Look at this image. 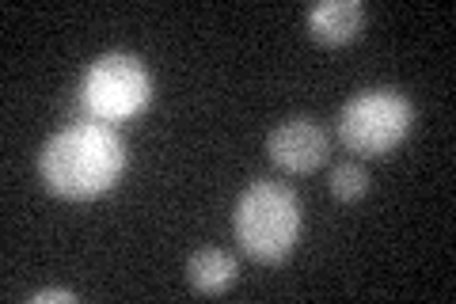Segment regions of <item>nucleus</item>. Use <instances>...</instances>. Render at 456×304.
I'll return each instance as SVG.
<instances>
[{"label": "nucleus", "mask_w": 456, "mask_h": 304, "mask_svg": "<svg viewBox=\"0 0 456 304\" xmlns=\"http://www.w3.org/2000/svg\"><path fill=\"white\" fill-rule=\"evenodd\" d=\"M187 282H191V289H198V293L217 297L236 282V259L228 251H217V248L194 251L191 263H187Z\"/></svg>", "instance_id": "0eeeda50"}, {"label": "nucleus", "mask_w": 456, "mask_h": 304, "mask_svg": "<svg viewBox=\"0 0 456 304\" xmlns=\"http://www.w3.org/2000/svg\"><path fill=\"white\" fill-rule=\"evenodd\" d=\"M327 183H331V194H335L338 201H358V198L369 191V171H365L358 160H342V164L331 168Z\"/></svg>", "instance_id": "6e6552de"}, {"label": "nucleus", "mask_w": 456, "mask_h": 304, "mask_svg": "<svg viewBox=\"0 0 456 304\" xmlns=\"http://www.w3.org/2000/svg\"><path fill=\"white\" fill-rule=\"evenodd\" d=\"M152 80L134 53H103L80 80V107L99 122H122L149 103Z\"/></svg>", "instance_id": "7ed1b4c3"}, {"label": "nucleus", "mask_w": 456, "mask_h": 304, "mask_svg": "<svg viewBox=\"0 0 456 304\" xmlns=\"http://www.w3.org/2000/svg\"><path fill=\"white\" fill-rule=\"evenodd\" d=\"M365 27V8L358 0H320L308 12V31L320 42H331V46H342V42H354Z\"/></svg>", "instance_id": "423d86ee"}, {"label": "nucleus", "mask_w": 456, "mask_h": 304, "mask_svg": "<svg viewBox=\"0 0 456 304\" xmlns=\"http://www.w3.org/2000/svg\"><path fill=\"white\" fill-rule=\"evenodd\" d=\"M236 243L259 263H278L293 251L301 233V201L285 183L255 179L232 210Z\"/></svg>", "instance_id": "f03ea898"}, {"label": "nucleus", "mask_w": 456, "mask_h": 304, "mask_svg": "<svg viewBox=\"0 0 456 304\" xmlns=\"http://www.w3.org/2000/svg\"><path fill=\"white\" fill-rule=\"evenodd\" d=\"M35 304H46V300H77V293H69V289H42V293L31 297Z\"/></svg>", "instance_id": "1a4fd4ad"}, {"label": "nucleus", "mask_w": 456, "mask_h": 304, "mask_svg": "<svg viewBox=\"0 0 456 304\" xmlns=\"http://www.w3.org/2000/svg\"><path fill=\"white\" fill-rule=\"evenodd\" d=\"M266 152L278 168L305 176V171H316L327 160V134L320 129V122H312V119L278 122L266 137Z\"/></svg>", "instance_id": "39448f33"}, {"label": "nucleus", "mask_w": 456, "mask_h": 304, "mask_svg": "<svg viewBox=\"0 0 456 304\" xmlns=\"http://www.w3.org/2000/svg\"><path fill=\"white\" fill-rule=\"evenodd\" d=\"M411 122H415V111H411L403 95L388 88H373L354 95L338 111V137L358 156H384L407 137Z\"/></svg>", "instance_id": "20e7f679"}, {"label": "nucleus", "mask_w": 456, "mask_h": 304, "mask_svg": "<svg viewBox=\"0 0 456 304\" xmlns=\"http://www.w3.org/2000/svg\"><path fill=\"white\" fill-rule=\"evenodd\" d=\"M126 168V144L103 122L65 126L42 144L38 171L50 191L65 198H92L114 186Z\"/></svg>", "instance_id": "f257e3e1"}]
</instances>
